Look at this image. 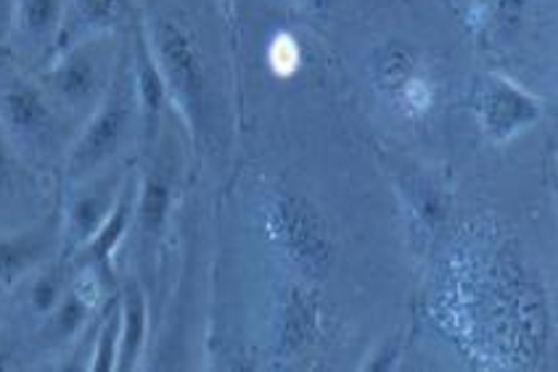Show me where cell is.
<instances>
[{
	"instance_id": "obj_1",
	"label": "cell",
	"mask_w": 558,
	"mask_h": 372,
	"mask_svg": "<svg viewBox=\"0 0 558 372\" xmlns=\"http://www.w3.org/2000/svg\"><path fill=\"white\" fill-rule=\"evenodd\" d=\"M257 231L268 251L294 275L324 281L337 259L331 227L310 198L278 188L257 203Z\"/></svg>"
},
{
	"instance_id": "obj_2",
	"label": "cell",
	"mask_w": 558,
	"mask_h": 372,
	"mask_svg": "<svg viewBox=\"0 0 558 372\" xmlns=\"http://www.w3.org/2000/svg\"><path fill=\"white\" fill-rule=\"evenodd\" d=\"M120 61L114 35L101 33L53 53L37 79L66 120H88L114 83Z\"/></svg>"
},
{
	"instance_id": "obj_3",
	"label": "cell",
	"mask_w": 558,
	"mask_h": 372,
	"mask_svg": "<svg viewBox=\"0 0 558 372\" xmlns=\"http://www.w3.org/2000/svg\"><path fill=\"white\" fill-rule=\"evenodd\" d=\"M141 129L138 103H135L133 72H130V53H122L120 66H117L114 83L104 101L93 109L85 120L77 138L72 140L70 151L64 157V179L66 185L83 183L125 151L133 129Z\"/></svg>"
},
{
	"instance_id": "obj_4",
	"label": "cell",
	"mask_w": 558,
	"mask_h": 372,
	"mask_svg": "<svg viewBox=\"0 0 558 372\" xmlns=\"http://www.w3.org/2000/svg\"><path fill=\"white\" fill-rule=\"evenodd\" d=\"M144 33L151 48L157 70L170 98L172 109L181 116L191 140H198L204 127V96H207V74L194 37L181 22L170 16H154L144 24Z\"/></svg>"
},
{
	"instance_id": "obj_5",
	"label": "cell",
	"mask_w": 558,
	"mask_h": 372,
	"mask_svg": "<svg viewBox=\"0 0 558 372\" xmlns=\"http://www.w3.org/2000/svg\"><path fill=\"white\" fill-rule=\"evenodd\" d=\"M59 107L51 101L40 79L29 77L22 66L0 61V129L22 159L51 151L61 133Z\"/></svg>"
},
{
	"instance_id": "obj_6",
	"label": "cell",
	"mask_w": 558,
	"mask_h": 372,
	"mask_svg": "<svg viewBox=\"0 0 558 372\" xmlns=\"http://www.w3.org/2000/svg\"><path fill=\"white\" fill-rule=\"evenodd\" d=\"M476 122L489 142H511L513 138L535 127L543 116V101L535 92L504 74H485L480 77L471 98Z\"/></svg>"
},
{
	"instance_id": "obj_7",
	"label": "cell",
	"mask_w": 558,
	"mask_h": 372,
	"mask_svg": "<svg viewBox=\"0 0 558 372\" xmlns=\"http://www.w3.org/2000/svg\"><path fill=\"white\" fill-rule=\"evenodd\" d=\"M64 248L61 214L51 212L14 231H0V288H14Z\"/></svg>"
},
{
	"instance_id": "obj_8",
	"label": "cell",
	"mask_w": 558,
	"mask_h": 372,
	"mask_svg": "<svg viewBox=\"0 0 558 372\" xmlns=\"http://www.w3.org/2000/svg\"><path fill=\"white\" fill-rule=\"evenodd\" d=\"M178 170H181V159H178L175 148H162L154 153L144 175L138 177L130 231L138 235L141 244H154L167 231L178 190Z\"/></svg>"
},
{
	"instance_id": "obj_9",
	"label": "cell",
	"mask_w": 558,
	"mask_h": 372,
	"mask_svg": "<svg viewBox=\"0 0 558 372\" xmlns=\"http://www.w3.org/2000/svg\"><path fill=\"white\" fill-rule=\"evenodd\" d=\"M122 185L125 179L117 175H93L83 183L70 185V198L64 201L61 209V238H64V248L72 257L80 246H85L93 235L98 233V227L104 225V220L114 209L117 198L122 194Z\"/></svg>"
},
{
	"instance_id": "obj_10",
	"label": "cell",
	"mask_w": 558,
	"mask_h": 372,
	"mask_svg": "<svg viewBox=\"0 0 558 372\" xmlns=\"http://www.w3.org/2000/svg\"><path fill=\"white\" fill-rule=\"evenodd\" d=\"M61 18H64V0H11L9 33L19 59L48 61L56 48Z\"/></svg>"
},
{
	"instance_id": "obj_11",
	"label": "cell",
	"mask_w": 558,
	"mask_h": 372,
	"mask_svg": "<svg viewBox=\"0 0 558 372\" xmlns=\"http://www.w3.org/2000/svg\"><path fill=\"white\" fill-rule=\"evenodd\" d=\"M315 333H318V303L313 301V294L305 285L289 283L272 301V351L278 357L300 355L305 346L313 344Z\"/></svg>"
},
{
	"instance_id": "obj_12",
	"label": "cell",
	"mask_w": 558,
	"mask_h": 372,
	"mask_svg": "<svg viewBox=\"0 0 558 372\" xmlns=\"http://www.w3.org/2000/svg\"><path fill=\"white\" fill-rule=\"evenodd\" d=\"M130 72H133V90H135V103H138V120H141V135L148 146L154 148L159 133H162V116L167 103L162 74L157 70V61H154L151 48H148L144 24L135 33L133 48H130Z\"/></svg>"
},
{
	"instance_id": "obj_13",
	"label": "cell",
	"mask_w": 558,
	"mask_h": 372,
	"mask_svg": "<svg viewBox=\"0 0 558 372\" xmlns=\"http://www.w3.org/2000/svg\"><path fill=\"white\" fill-rule=\"evenodd\" d=\"M135 185H138V177L125 179L114 209H111V214L104 220V225L98 227V233L93 235L88 244L80 246L77 251L72 253L74 264H77L80 270H96L101 272V275H109L111 257H114V251L122 246V240L128 238L130 227H133Z\"/></svg>"
},
{
	"instance_id": "obj_14",
	"label": "cell",
	"mask_w": 558,
	"mask_h": 372,
	"mask_svg": "<svg viewBox=\"0 0 558 372\" xmlns=\"http://www.w3.org/2000/svg\"><path fill=\"white\" fill-rule=\"evenodd\" d=\"M421 74V53L413 46L400 40H389L378 46L368 59V79L378 96L395 103L400 92Z\"/></svg>"
},
{
	"instance_id": "obj_15",
	"label": "cell",
	"mask_w": 558,
	"mask_h": 372,
	"mask_svg": "<svg viewBox=\"0 0 558 372\" xmlns=\"http://www.w3.org/2000/svg\"><path fill=\"white\" fill-rule=\"evenodd\" d=\"M122 11H125V0H64V18H61L53 53L64 51L85 37L111 33Z\"/></svg>"
},
{
	"instance_id": "obj_16",
	"label": "cell",
	"mask_w": 558,
	"mask_h": 372,
	"mask_svg": "<svg viewBox=\"0 0 558 372\" xmlns=\"http://www.w3.org/2000/svg\"><path fill=\"white\" fill-rule=\"evenodd\" d=\"M117 303H120V357H117V370L125 372L138 368L148 336V303L144 288L135 277L122 288Z\"/></svg>"
},
{
	"instance_id": "obj_17",
	"label": "cell",
	"mask_w": 558,
	"mask_h": 372,
	"mask_svg": "<svg viewBox=\"0 0 558 372\" xmlns=\"http://www.w3.org/2000/svg\"><path fill=\"white\" fill-rule=\"evenodd\" d=\"M532 0H474L476 27L485 29L487 35L511 37L524 24L526 11Z\"/></svg>"
},
{
	"instance_id": "obj_18",
	"label": "cell",
	"mask_w": 558,
	"mask_h": 372,
	"mask_svg": "<svg viewBox=\"0 0 558 372\" xmlns=\"http://www.w3.org/2000/svg\"><path fill=\"white\" fill-rule=\"evenodd\" d=\"M70 277H66L64 266L48 262L43 264L40 270L33 272L29 277V288H27V303L29 312L37 314V318H48L53 312L56 303L61 301L64 290L70 288Z\"/></svg>"
},
{
	"instance_id": "obj_19",
	"label": "cell",
	"mask_w": 558,
	"mask_h": 372,
	"mask_svg": "<svg viewBox=\"0 0 558 372\" xmlns=\"http://www.w3.org/2000/svg\"><path fill=\"white\" fill-rule=\"evenodd\" d=\"M117 357H120V303H111L107 309V318L101 322L98 331L96 349H93L88 370L93 372H114Z\"/></svg>"
},
{
	"instance_id": "obj_20",
	"label": "cell",
	"mask_w": 558,
	"mask_h": 372,
	"mask_svg": "<svg viewBox=\"0 0 558 372\" xmlns=\"http://www.w3.org/2000/svg\"><path fill=\"white\" fill-rule=\"evenodd\" d=\"M24 170H27L24 159L19 157L16 148L11 146V140L0 129V209L11 207L22 194Z\"/></svg>"
},
{
	"instance_id": "obj_21",
	"label": "cell",
	"mask_w": 558,
	"mask_h": 372,
	"mask_svg": "<svg viewBox=\"0 0 558 372\" xmlns=\"http://www.w3.org/2000/svg\"><path fill=\"white\" fill-rule=\"evenodd\" d=\"M268 64L276 77L287 79L291 74H296L302 64V48L300 40L289 33H278L272 35L270 46H268Z\"/></svg>"
},
{
	"instance_id": "obj_22",
	"label": "cell",
	"mask_w": 558,
	"mask_h": 372,
	"mask_svg": "<svg viewBox=\"0 0 558 372\" xmlns=\"http://www.w3.org/2000/svg\"><path fill=\"white\" fill-rule=\"evenodd\" d=\"M395 107L408 116H424L426 111L434 107V83L426 72H421L418 77L400 92V98L395 101Z\"/></svg>"
},
{
	"instance_id": "obj_23",
	"label": "cell",
	"mask_w": 558,
	"mask_h": 372,
	"mask_svg": "<svg viewBox=\"0 0 558 372\" xmlns=\"http://www.w3.org/2000/svg\"><path fill=\"white\" fill-rule=\"evenodd\" d=\"M411 209L415 220H418L424 227H434L437 222L445 220L442 198H439L437 190L432 188H415L411 198Z\"/></svg>"
},
{
	"instance_id": "obj_24",
	"label": "cell",
	"mask_w": 558,
	"mask_h": 372,
	"mask_svg": "<svg viewBox=\"0 0 558 372\" xmlns=\"http://www.w3.org/2000/svg\"><path fill=\"white\" fill-rule=\"evenodd\" d=\"M287 3L307 18H326L333 9V0H287Z\"/></svg>"
},
{
	"instance_id": "obj_25",
	"label": "cell",
	"mask_w": 558,
	"mask_h": 372,
	"mask_svg": "<svg viewBox=\"0 0 558 372\" xmlns=\"http://www.w3.org/2000/svg\"><path fill=\"white\" fill-rule=\"evenodd\" d=\"M9 14L11 0H0V42H5V33H9Z\"/></svg>"
},
{
	"instance_id": "obj_26",
	"label": "cell",
	"mask_w": 558,
	"mask_h": 372,
	"mask_svg": "<svg viewBox=\"0 0 558 372\" xmlns=\"http://www.w3.org/2000/svg\"><path fill=\"white\" fill-rule=\"evenodd\" d=\"M0 296H3V288H0ZM0 314H3V301H0Z\"/></svg>"
}]
</instances>
